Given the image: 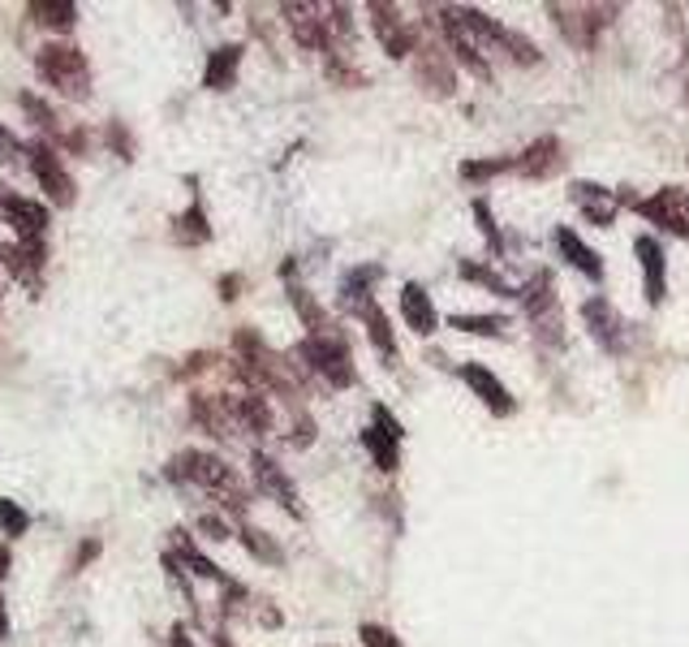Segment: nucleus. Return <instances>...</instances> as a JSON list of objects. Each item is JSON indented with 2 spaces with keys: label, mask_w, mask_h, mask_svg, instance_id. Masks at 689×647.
<instances>
[{
  "label": "nucleus",
  "mask_w": 689,
  "mask_h": 647,
  "mask_svg": "<svg viewBox=\"0 0 689 647\" xmlns=\"http://www.w3.org/2000/svg\"><path fill=\"white\" fill-rule=\"evenodd\" d=\"M35 65H39L44 83L57 87V95H65L74 104L90 95V65H86V57L74 44H44L35 52Z\"/></svg>",
  "instance_id": "obj_2"
},
{
  "label": "nucleus",
  "mask_w": 689,
  "mask_h": 647,
  "mask_svg": "<svg viewBox=\"0 0 689 647\" xmlns=\"http://www.w3.org/2000/svg\"><path fill=\"white\" fill-rule=\"evenodd\" d=\"M22 112H26V117H31V121L48 134V139H65V134H61V125H57V112H52V108H48V104H44L35 92L22 95Z\"/></svg>",
  "instance_id": "obj_31"
},
{
  "label": "nucleus",
  "mask_w": 689,
  "mask_h": 647,
  "mask_svg": "<svg viewBox=\"0 0 689 647\" xmlns=\"http://www.w3.org/2000/svg\"><path fill=\"white\" fill-rule=\"evenodd\" d=\"M452 328L474 333V337H500L505 333V315H452Z\"/></svg>",
  "instance_id": "obj_32"
},
{
  "label": "nucleus",
  "mask_w": 689,
  "mask_h": 647,
  "mask_svg": "<svg viewBox=\"0 0 689 647\" xmlns=\"http://www.w3.org/2000/svg\"><path fill=\"white\" fill-rule=\"evenodd\" d=\"M362 320H366V333H371V342H375V350L392 359V355H397V342H392V328H388V315H384V311H379V307L371 302V307L362 311Z\"/></svg>",
  "instance_id": "obj_28"
},
{
  "label": "nucleus",
  "mask_w": 689,
  "mask_h": 647,
  "mask_svg": "<svg viewBox=\"0 0 689 647\" xmlns=\"http://www.w3.org/2000/svg\"><path fill=\"white\" fill-rule=\"evenodd\" d=\"M280 13H285V26L293 31V39L306 52H328V39H333V17H324L328 9H319V4H280Z\"/></svg>",
  "instance_id": "obj_5"
},
{
  "label": "nucleus",
  "mask_w": 689,
  "mask_h": 647,
  "mask_svg": "<svg viewBox=\"0 0 689 647\" xmlns=\"http://www.w3.org/2000/svg\"><path fill=\"white\" fill-rule=\"evenodd\" d=\"M9 561H13V556H9V549H4V544H0V578H4V574H9Z\"/></svg>",
  "instance_id": "obj_45"
},
{
  "label": "nucleus",
  "mask_w": 689,
  "mask_h": 647,
  "mask_svg": "<svg viewBox=\"0 0 689 647\" xmlns=\"http://www.w3.org/2000/svg\"><path fill=\"white\" fill-rule=\"evenodd\" d=\"M108 139H112V147L121 152V160H130V152H134V147H130V139H125V130H121V125H108Z\"/></svg>",
  "instance_id": "obj_40"
},
{
  "label": "nucleus",
  "mask_w": 689,
  "mask_h": 647,
  "mask_svg": "<svg viewBox=\"0 0 689 647\" xmlns=\"http://www.w3.org/2000/svg\"><path fill=\"white\" fill-rule=\"evenodd\" d=\"M229 415H233V423L242 432H255V436L271 432V410H267L263 393H238V397H229Z\"/></svg>",
  "instance_id": "obj_18"
},
{
  "label": "nucleus",
  "mask_w": 689,
  "mask_h": 647,
  "mask_svg": "<svg viewBox=\"0 0 689 647\" xmlns=\"http://www.w3.org/2000/svg\"><path fill=\"white\" fill-rule=\"evenodd\" d=\"M26 13H31L35 26H48V31H70L78 22V4L74 0H31Z\"/></svg>",
  "instance_id": "obj_23"
},
{
  "label": "nucleus",
  "mask_w": 689,
  "mask_h": 647,
  "mask_svg": "<svg viewBox=\"0 0 689 647\" xmlns=\"http://www.w3.org/2000/svg\"><path fill=\"white\" fill-rule=\"evenodd\" d=\"M419 83L431 87L435 95L452 92L457 74H452V57H448L444 48H435V44H423V48H419Z\"/></svg>",
  "instance_id": "obj_16"
},
{
  "label": "nucleus",
  "mask_w": 689,
  "mask_h": 647,
  "mask_svg": "<svg viewBox=\"0 0 689 647\" xmlns=\"http://www.w3.org/2000/svg\"><path fill=\"white\" fill-rule=\"evenodd\" d=\"M190 415H194V423H198V428H207V432H211V436H220V441H229V436L238 432V423H233V415H229V397H207V393H194Z\"/></svg>",
  "instance_id": "obj_14"
},
{
  "label": "nucleus",
  "mask_w": 689,
  "mask_h": 647,
  "mask_svg": "<svg viewBox=\"0 0 689 647\" xmlns=\"http://www.w3.org/2000/svg\"><path fill=\"white\" fill-rule=\"evenodd\" d=\"M461 277H466V280H479V285H487V289H496V293H509V285L496 277L492 268H479V264H461Z\"/></svg>",
  "instance_id": "obj_36"
},
{
  "label": "nucleus",
  "mask_w": 689,
  "mask_h": 647,
  "mask_svg": "<svg viewBox=\"0 0 689 647\" xmlns=\"http://www.w3.org/2000/svg\"><path fill=\"white\" fill-rule=\"evenodd\" d=\"M26 156H31V173H35L39 190H44L57 207H70V203L78 199L74 178H70V169L61 165V156L52 152V143H31V147H26Z\"/></svg>",
  "instance_id": "obj_4"
},
{
  "label": "nucleus",
  "mask_w": 689,
  "mask_h": 647,
  "mask_svg": "<svg viewBox=\"0 0 689 647\" xmlns=\"http://www.w3.org/2000/svg\"><path fill=\"white\" fill-rule=\"evenodd\" d=\"M298 355L306 359V368L315 371V375H324L333 388H349L353 384V363H349V350H344L341 337H333V333L306 337Z\"/></svg>",
  "instance_id": "obj_3"
},
{
  "label": "nucleus",
  "mask_w": 689,
  "mask_h": 647,
  "mask_svg": "<svg viewBox=\"0 0 689 647\" xmlns=\"http://www.w3.org/2000/svg\"><path fill=\"white\" fill-rule=\"evenodd\" d=\"M375 280H379V268H353V273L341 280V302L353 315H362V311L371 307V285H375Z\"/></svg>",
  "instance_id": "obj_26"
},
{
  "label": "nucleus",
  "mask_w": 689,
  "mask_h": 647,
  "mask_svg": "<svg viewBox=\"0 0 689 647\" xmlns=\"http://www.w3.org/2000/svg\"><path fill=\"white\" fill-rule=\"evenodd\" d=\"M0 527H4V536H26L31 518H26V510L17 501H0Z\"/></svg>",
  "instance_id": "obj_34"
},
{
  "label": "nucleus",
  "mask_w": 689,
  "mask_h": 647,
  "mask_svg": "<svg viewBox=\"0 0 689 647\" xmlns=\"http://www.w3.org/2000/svg\"><path fill=\"white\" fill-rule=\"evenodd\" d=\"M207 238H211L207 212H203V203H190V207L172 220V242H181V247H198V242H207Z\"/></svg>",
  "instance_id": "obj_25"
},
{
  "label": "nucleus",
  "mask_w": 689,
  "mask_h": 647,
  "mask_svg": "<svg viewBox=\"0 0 689 647\" xmlns=\"http://www.w3.org/2000/svg\"><path fill=\"white\" fill-rule=\"evenodd\" d=\"M95 553H99V544H95V540H90V544H83V553H78V565H83V561H90Z\"/></svg>",
  "instance_id": "obj_44"
},
{
  "label": "nucleus",
  "mask_w": 689,
  "mask_h": 647,
  "mask_svg": "<svg viewBox=\"0 0 689 647\" xmlns=\"http://www.w3.org/2000/svg\"><path fill=\"white\" fill-rule=\"evenodd\" d=\"M607 9H595V4H582V9H556V22L565 26V35L578 44V48H591L595 44V35H600V26L607 17H600Z\"/></svg>",
  "instance_id": "obj_19"
},
{
  "label": "nucleus",
  "mask_w": 689,
  "mask_h": 647,
  "mask_svg": "<svg viewBox=\"0 0 689 647\" xmlns=\"http://www.w3.org/2000/svg\"><path fill=\"white\" fill-rule=\"evenodd\" d=\"M474 216H479V229H483V233H487V238H492V247H496V251H500V229H496V220H492V216H487V203H483V199H479V203H474Z\"/></svg>",
  "instance_id": "obj_38"
},
{
  "label": "nucleus",
  "mask_w": 689,
  "mask_h": 647,
  "mask_svg": "<svg viewBox=\"0 0 689 647\" xmlns=\"http://www.w3.org/2000/svg\"><path fill=\"white\" fill-rule=\"evenodd\" d=\"M565 165V147H560V139H534L530 147H525V156L513 160V169H521L525 178H552L556 169Z\"/></svg>",
  "instance_id": "obj_15"
},
{
  "label": "nucleus",
  "mask_w": 689,
  "mask_h": 647,
  "mask_svg": "<svg viewBox=\"0 0 689 647\" xmlns=\"http://www.w3.org/2000/svg\"><path fill=\"white\" fill-rule=\"evenodd\" d=\"M169 639H172V647H194V644H190V635H185V626H172Z\"/></svg>",
  "instance_id": "obj_42"
},
{
  "label": "nucleus",
  "mask_w": 689,
  "mask_h": 647,
  "mask_svg": "<svg viewBox=\"0 0 689 647\" xmlns=\"http://www.w3.org/2000/svg\"><path fill=\"white\" fill-rule=\"evenodd\" d=\"M238 285H242V280H238V277H225V285H220V289H225V298H229V302H233V298H238Z\"/></svg>",
  "instance_id": "obj_43"
},
{
  "label": "nucleus",
  "mask_w": 689,
  "mask_h": 647,
  "mask_svg": "<svg viewBox=\"0 0 689 647\" xmlns=\"http://www.w3.org/2000/svg\"><path fill=\"white\" fill-rule=\"evenodd\" d=\"M238 65H242V48L238 44H225L207 57V70H203V87L207 92H229L238 83Z\"/></svg>",
  "instance_id": "obj_20"
},
{
  "label": "nucleus",
  "mask_w": 689,
  "mask_h": 647,
  "mask_svg": "<svg viewBox=\"0 0 689 647\" xmlns=\"http://www.w3.org/2000/svg\"><path fill=\"white\" fill-rule=\"evenodd\" d=\"M638 260H642V277H646V302L660 307L668 293V273H664V247L655 238H638Z\"/></svg>",
  "instance_id": "obj_17"
},
{
  "label": "nucleus",
  "mask_w": 689,
  "mask_h": 647,
  "mask_svg": "<svg viewBox=\"0 0 689 647\" xmlns=\"http://www.w3.org/2000/svg\"><path fill=\"white\" fill-rule=\"evenodd\" d=\"M401 315H406V324H410L419 337L435 333V324H439V315H435V307H431L423 285H406V289H401Z\"/></svg>",
  "instance_id": "obj_21"
},
{
  "label": "nucleus",
  "mask_w": 689,
  "mask_h": 647,
  "mask_svg": "<svg viewBox=\"0 0 689 647\" xmlns=\"http://www.w3.org/2000/svg\"><path fill=\"white\" fill-rule=\"evenodd\" d=\"M582 315H587L591 337L600 342L603 350H612V355H620V350H625V320L616 315V307H612L607 298H591V302L582 307Z\"/></svg>",
  "instance_id": "obj_9"
},
{
  "label": "nucleus",
  "mask_w": 689,
  "mask_h": 647,
  "mask_svg": "<svg viewBox=\"0 0 689 647\" xmlns=\"http://www.w3.org/2000/svg\"><path fill=\"white\" fill-rule=\"evenodd\" d=\"M0 216L17 229L22 242H44V229H48V207H44V203L22 199V194H9L4 207H0Z\"/></svg>",
  "instance_id": "obj_8"
},
{
  "label": "nucleus",
  "mask_w": 689,
  "mask_h": 647,
  "mask_svg": "<svg viewBox=\"0 0 689 647\" xmlns=\"http://www.w3.org/2000/svg\"><path fill=\"white\" fill-rule=\"evenodd\" d=\"M371 22H375V35L388 48V57H410L414 52V35H410V26L401 22V13L392 4H371Z\"/></svg>",
  "instance_id": "obj_11"
},
{
  "label": "nucleus",
  "mask_w": 689,
  "mask_h": 647,
  "mask_svg": "<svg viewBox=\"0 0 689 647\" xmlns=\"http://www.w3.org/2000/svg\"><path fill=\"white\" fill-rule=\"evenodd\" d=\"M242 544L258 556V561H280V549L258 531V527H242Z\"/></svg>",
  "instance_id": "obj_35"
},
{
  "label": "nucleus",
  "mask_w": 689,
  "mask_h": 647,
  "mask_svg": "<svg viewBox=\"0 0 689 647\" xmlns=\"http://www.w3.org/2000/svg\"><path fill=\"white\" fill-rule=\"evenodd\" d=\"M638 212H642L651 225L689 238V190H681V185H664L655 199H642Z\"/></svg>",
  "instance_id": "obj_6"
},
{
  "label": "nucleus",
  "mask_w": 689,
  "mask_h": 647,
  "mask_svg": "<svg viewBox=\"0 0 689 647\" xmlns=\"http://www.w3.org/2000/svg\"><path fill=\"white\" fill-rule=\"evenodd\" d=\"M172 556H177V561H185L198 578H216L220 587H229V583H233V578H225V570H220L216 561H207V556L190 544V536H185V531H172Z\"/></svg>",
  "instance_id": "obj_24"
},
{
  "label": "nucleus",
  "mask_w": 689,
  "mask_h": 647,
  "mask_svg": "<svg viewBox=\"0 0 689 647\" xmlns=\"http://www.w3.org/2000/svg\"><path fill=\"white\" fill-rule=\"evenodd\" d=\"M251 475H255L258 492H267V496H276L293 518H302V501H298V488H293V479L280 470V466L271 463L267 454H255L251 458Z\"/></svg>",
  "instance_id": "obj_7"
},
{
  "label": "nucleus",
  "mask_w": 689,
  "mask_h": 647,
  "mask_svg": "<svg viewBox=\"0 0 689 647\" xmlns=\"http://www.w3.org/2000/svg\"><path fill=\"white\" fill-rule=\"evenodd\" d=\"M4 199H9V190H4V185H0V207H4Z\"/></svg>",
  "instance_id": "obj_47"
},
{
  "label": "nucleus",
  "mask_w": 689,
  "mask_h": 647,
  "mask_svg": "<svg viewBox=\"0 0 689 647\" xmlns=\"http://www.w3.org/2000/svg\"><path fill=\"white\" fill-rule=\"evenodd\" d=\"M17 152H22V143H17V139H13L4 125H0V160H13Z\"/></svg>",
  "instance_id": "obj_41"
},
{
  "label": "nucleus",
  "mask_w": 689,
  "mask_h": 647,
  "mask_svg": "<svg viewBox=\"0 0 689 647\" xmlns=\"http://www.w3.org/2000/svg\"><path fill=\"white\" fill-rule=\"evenodd\" d=\"M362 644H366V647H401V639H397L388 626H375V622H366V626H362Z\"/></svg>",
  "instance_id": "obj_37"
},
{
  "label": "nucleus",
  "mask_w": 689,
  "mask_h": 647,
  "mask_svg": "<svg viewBox=\"0 0 689 647\" xmlns=\"http://www.w3.org/2000/svg\"><path fill=\"white\" fill-rule=\"evenodd\" d=\"M362 445L375 454V466H379V470H397V436H388V432H379V428H366V432H362Z\"/></svg>",
  "instance_id": "obj_29"
},
{
  "label": "nucleus",
  "mask_w": 689,
  "mask_h": 647,
  "mask_svg": "<svg viewBox=\"0 0 689 647\" xmlns=\"http://www.w3.org/2000/svg\"><path fill=\"white\" fill-rule=\"evenodd\" d=\"M556 247H560V255L578 268V273H587L591 280H603V260L573 233V229H556Z\"/></svg>",
  "instance_id": "obj_22"
},
{
  "label": "nucleus",
  "mask_w": 689,
  "mask_h": 647,
  "mask_svg": "<svg viewBox=\"0 0 689 647\" xmlns=\"http://www.w3.org/2000/svg\"><path fill=\"white\" fill-rule=\"evenodd\" d=\"M198 527H203V536H211V540H229V527H225L216 514H203V523H198Z\"/></svg>",
  "instance_id": "obj_39"
},
{
  "label": "nucleus",
  "mask_w": 689,
  "mask_h": 647,
  "mask_svg": "<svg viewBox=\"0 0 689 647\" xmlns=\"http://www.w3.org/2000/svg\"><path fill=\"white\" fill-rule=\"evenodd\" d=\"M289 298H293V307H298V315L306 320V328H311V337H324V333H328V315H324V311L315 307V298H311V293H306L302 285H293V289H289Z\"/></svg>",
  "instance_id": "obj_30"
},
{
  "label": "nucleus",
  "mask_w": 689,
  "mask_h": 647,
  "mask_svg": "<svg viewBox=\"0 0 689 647\" xmlns=\"http://www.w3.org/2000/svg\"><path fill=\"white\" fill-rule=\"evenodd\" d=\"M444 35H448V48H452V57L470 70V74H479V79H492V65L479 57V44L470 39V31L461 26V17L452 13V9H444Z\"/></svg>",
  "instance_id": "obj_13"
},
{
  "label": "nucleus",
  "mask_w": 689,
  "mask_h": 647,
  "mask_svg": "<svg viewBox=\"0 0 689 647\" xmlns=\"http://www.w3.org/2000/svg\"><path fill=\"white\" fill-rule=\"evenodd\" d=\"M0 264L9 277L35 289L39 273H44V242H0Z\"/></svg>",
  "instance_id": "obj_10"
},
{
  "label": "nucleus",
  "mask_w": 689,
  "mask_h": 647,
  "mask_svg": "<svg viewBox=\"0 0 689 647\" xmlns=\"http://www.w3.org/2000/svg\"><path fill=\"white\" fill-rule=\"evenodd\" d=\"M169 479H177V483H198L203 492H211V496H216L225 510H233V514H242L246 501H251L242 475L225 463V458H216V454H198V450L177 454L169 463Z\"/></svg>",
  "instance_id": "obj_1"
},
{
  "label": "nucleus",
  "mask_w": 689,
  "mask_h": 647,
  "mask_svg": "<svg viewBox=\"0 0 689 647\" xmlns=\"http://www.w3.org/2000/svg\"><path fill=\"white\" fill-rule=\"evenodd\" d=\"M513 160H466L461 165V178L466 182H483V178H496V173H509Z\"/></svg>",
  "instance_id": "obj_33"
},
{
  "label": "nucleus",
  "mask_w": 689,
  "mask_h": 647,
  "mask_svg": "<svg viewBox=\"0 0 689 647\" xmlns=\"http://www.w3.org/2000/svg\"><path fill=\"white\" fill-rule=\"evenodd\" d=\"M573 199L582 203V212H587L595 225H612V216H616V199H612L603 185L578 182V185H573Z\"/></svg>",
  "instance_id": "obj_27"
},
{
  "label": "nucleus",
  "mask_w": 689,
  "mask_h": 647,
  "mask_svg": "<svg viewBox=\"0 0 689 647\" xmlns=\"http://www.w3.org/2000/svg\"><path fill=\"white\" fill-rule=\"evenodd\" d=\"M0 639H9V618H4V600H0Z\"/></svg>",
  "instance_id": "obj_46"
},
{
  "label": "nucleus",
  "mask_w": 689,
  "mask_h": 647,
  "mask_svg": "<svg viewBox=\"0 0 689 647\" xmlns=\"http://www.w3.org/2000/svg\"><path fill=\"white\" fill-rule=\"evenodd\" d=\"M461 380L474 388V397H479L492 415H513V397H509V388H505V384H500V380H496L487 368L466 363V368H461Z\"/></svg>",
  "instance_id": "obj_12"
}]
</instances>
